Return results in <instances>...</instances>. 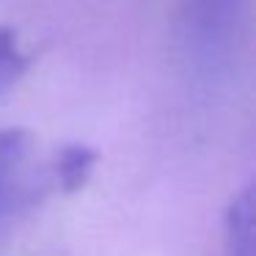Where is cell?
<instances>
[{
  "label": "cell",
  "instance_id": "6da1fadb",
  "mask_svg": "<svg viewBox=\"0 0 256 256\" xmlns=\"http://www.w3.org/2000/svg\"><path fill=\"white\" fill-rule=\"evenodd\" d=\"M96 160H100V154L86 144L64 146V149L58 152V182H61L64 193H74V190L86 188Z\"/></svg>",
  "mask_w": 256,
  "mask_h": 256
},
{
  "label": "cell",
  "instance_id": "7a4b0ae2",
  "mask_svg": "<svg viewBox=\"0 0 256 256\" xmlns=\"http://www.w3.org/2000/svg\"><path fill=\"white\" fill-rule=\"evenodd\" d=\"M228 237L237 256L254 254V188H245L228 206Z\"/></svg>",
  "mask_w": 256,
  "mask_h": 256
},
{
  "label": "cell",
  "instance_id": "3957f363",
  "mask_svg": "<svg viewBox=\"0 0 256 256\" xmlns=\"http://www.w3.org/2000/svg\"><path fill=\"white\" fill-rule=\"evenodd\" d=\"M25 69H28V58L17 50L14 34L8 28H0V91H6Z\"/></svg>",
  "mask_w": 256,
  "mask_h": 256
},
{
  "label": "cell",
  "instance_id": "277c9868",
  "mask_svg": "<svg viewBox=\"0 0 256 256\" xmlns=\"http://www.w3.org/2000/svg\"><path fill=\"white\" fill-rule=\"evenodd\" d=\"M223 3H232V0H223Z\"/></svg>",
  "mask_w": 256,
  "mask_h": 256
}]
</instances>
